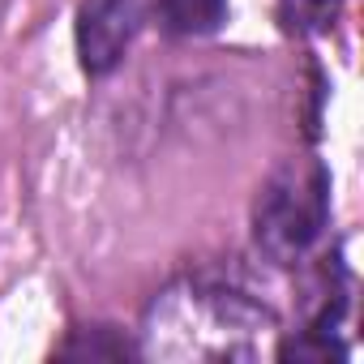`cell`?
<instances>
[{"label":"cell","mask_w":364,"mask_h":364,"mask_svg":"<svg viewBox=\"0 0 364 364\" xmlns=\"http://www.w3.org/2000/svg\"><path fill=\"white\" fill-rule=\"evenodd\" d=\"M141 31V0H82L73 43L86 77H107Z\"/></svg>","instance_id":"3957f363"},{"label":"cell","mask_w":364,"mask_h":364,"mask_svg":"<svg viewBox=\"0 0 364 364\" xmlns=\"http://www.w3.org/2000/svg\"><path fill=\"white\" fill-rule=\"evenodd\" d=\"M330 228V171L321 159H283L253 202V240L270 266L304 262Z\"/></svg>","instance_id":"7a4b0ae2"},{"label":"cell","mask_w":364,"mask_h":364,"mask_svg":"<svg viewBox=\"0 0 364 364\" xmlns=\"http://www.w3.org/2000/svg\"><path fill=\"white\" fill-rule=\"evenodd\" d=\"M0 14H5V0H0Z\"/></svg>","instance_id":"52a82bcc"},{"label":"cell","mask_w":364,"mask_h":364,"mask_svg":"<svg viewBox=\"0 0 364 364\" xmlns=\"http://www.w3.org/2000/svg\"><path fill=\"white\" fill-rule=\"evenodd\" d=\"M133 347L124 338H116L112 326H90V330H77V338H69L60 347V355H73V360H124Z\"/></svg>","instance_id":"8992f818"},{"label":"cell","mask_w":364,"mask_h":364,"mask_svg":"<svg viewBox=\"0 0 364 364\" xmlns=\"http://www.w3.org/2000/svg\"><path fill=\"white\" fill-rule=\"evenodd\" d=\"M150 14L163 35L176 39H202L223 31L228 22V0H150Z\"/></svg>","instance_id":"277c9868"},{"label":"cell","mask_w":364,"mask_h":364,"mask_svg":"<svg viewBox=\"0 0 364 364\" xmlns=\"http://www.w3.org/2000/svg\"><path fill=\"white\" fill-rule=\"evenodd\" d=\"M343 18V0H279V22L287 35H326Z\"/></svg>","instance_id":"5b68a950"},{"label":"cell","mask_w":364,"mask_h":364,"mask_svg":"<svg viewBox=\"0 0 364 364\" xmlns=\"http://www.w3.org/2000/svg\"><path fill=\"white\" fill-rule=\"evenodd\" d=\"M279 313L219 274H185L163 287L137 330V355L167 364H232L274 355Z\"/></svg>","instance_id":"6da1fadb"}]
</instances>
